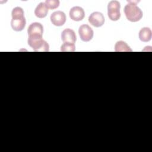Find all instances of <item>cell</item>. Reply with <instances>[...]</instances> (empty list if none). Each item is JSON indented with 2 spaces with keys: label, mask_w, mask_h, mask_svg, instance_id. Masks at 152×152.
Listing matches in <instances>:
<instances>
[{
  "label": "cell",
  "mask_w": 152,
  "mask_h": 152,
  "mask_svg": "<svg viewBox=\"0 0 152 152\" xmlns=\"http://www.w3.org/2000/svg\"><path fill=\"white\" fill-rule=\"evenodd\" d=\"M45 3L48 8L51 10L56 9L59 5V1L58 0H46Z\"/></svg>",
  "instance_id": "obj_15"
},
{
  "label": "cell",
  "mask_w": 152,
  "mask_h": 152,
  "mask_svg": "<svg viewBox=\"0 0 152 152\" xmlns=\"http://www.w3.org/2000/svg\"><path fill=\"white\" fill-rule=\"evenodd\" d=\"M78 33L81 39L83 42H89L93 37V31L87 24L81 25L78 30Z\"/></svg>",
  "instance_id": "obj_5"
},
{
  "label": "cell",
  "mask_w": 152,
  "mask_h": 152,
  "mask_svg": "<svg viewBox=\"0 0 152 152\" xmlns=\"http://www.w3.org/2000/svg\"><path fill=\"white\" fill-rule=\"evenodd\" d=\"M121 5L118 1H111L107 5V15L112 21H117L121 17Z\"/></svg>",
  "instance_id": "obj_4"
},
{
  "label": "cell",
  "mask_w": 152,
  "mask_h": 152,
  "mask_svg": "<svg viewBox=\"0 0 152 152\" xmlns=\"http://www.w3.org/2000/svg\"><path fill=\"white\" fill-rule=\"evenodd\" d=\"M152 33L148 27H143L139 32V39L144 42H149L151 39Z\"/></svg>",
  "instance_id": "obj_12"
},
{
  "label": "cell",
  "mask_w": 152,
  "mask_h": 152,
  "mask_svg": "<svg viewBox=\"0 0 152 152\" xmlns=\"http://www.w3.org/2000/svg\"><path fill=\"white\" fill-rule=\"evenodd\" d=\"M61 39L64 43L75 44L77 37L73 30L71 28H66L61 33Z\"/></svg>",
  "instance_id": "obj_8"
},
{
  "label": "cell",
  "mask_w": 152,
  "mask_h": 152,
  "mask_svg": "<svg viewBox=\"0 0 152 152\" xmlns=\"http://www.w3.org/2000/svg\"><path fill=\"white\" fill-rule=\"evenodd\" d=\"M61 48V50L62 52H74L75 49V46L74 43H64Z\"/></svg>",
  "instance_id": "obj_14"
},
{
  "label": "cell",
  "mask_w": 152,
  "mask_h": 152,
  "mask_svg": "<svg viewBox=\"0 0 152 152\" xmlns=\"http://www.w3.org/2000/svg\"><path fill=\"white\" fill-rule=\"evenodd\" d=\"M48 12V8L45 2L39 3L34 10L35 15L39 18H45L47 15Z\"/></svg>",
  "instance_id": "obj_11"
},
{
  "label": "cell",
  "mask_w": 152,
  "mask_h": 152,
  "mask_svg": "<svg viewBox=\"0 0 152 152\" xmlns=\"http://www.w3.org/2000/svg\"><path fill=\"white\" fill-rule=\"evenodd\" d=\"M28 35L32 34H40L43 35V26L38 22H34L31 23L28 27L27 29Z\"/></svg>",
  "instance_id": "obj_10"
},
{
  "label": "cell",
  "mask_w": 152,
  "mask_h": 152,
  "mask_svg": "<svg viewBox=\"0 0 152 152\" xmlns=\"http://www.w3.org/2000/svg\"><path fill=\"white\" fill-rule=\"evenodd\" d=\"M70 18L76 21H81L85 16V12L84 10L80 7H74L69 11Z\"/></svg>",
  "instance_id": "obj_9"
},
{
  "label": "cell",
  "mask_w": 152,
  "mask_h": 152,
  "mask_svg": "<svg viewBox=\"0 0 152 152\" xmlns=\"http://www.w3.org/2000/svg\"><path fill=\"white\" fill-rule=\"evenodd\" d=\"M129 4L124 7V13L126 18L131 22H137L140 21L143 15L141 10L136 5L139 1H128Z\"/></svg>",
  "instance_id": "obj_2"
},
{
  "label": "cell",
  "mask_w": 152,
  "mask_h": 152,
  "mask_svg": "<svg viewBox=\"0 0 152 152\" xmlns=\"http://www.w3.org/2000/svg\"><path fill=\"white\" fill-rule=\"evenodd\" d=\"M24 14V11L21 7H17L12 10L11 12L12 20L11 21V26L14 30L20 31L24 28L26 21Z\"/></svg>",
  "instance_id": "obj_1"
},
{
  "label": "cell",
  "mask_w": 152,
  "mask_h": 152,
  "mask_svg": "<svg viewBox=\"0 0 152 152\" xmlns=\"http://www.w3.org/2000/svg\"><path fill=\"white\" fill-rule=\"evenodd\" d=\"M50 21L52 23L56 26H61L66 21V15L61 11H57L53 12L50 15Z\"/></svg>",
  "instance_id": "obj_7"
},
{
  "label": "cell",
  "mask_w": 152,
  "mask_h": 152,
  "mask_svg": "<svg viewBox=\"0 0 152 152\" xmlns=\"http://www.w3.org/2000/svg\"><path fill=\"white\" fill-rule=\"evenodd\" d=\"M27 42L28 45L32 48L34 51H49V46L48 43L42 39V35H29Z\"/></svg>",
  "instance_id": "obj_3"
},
{
  "label": "cell",
  "mask_w": 152,
  "mask_h": 152,
  "mask_svg": "<svg viewBox=\"0 0 152 152\" xmlns=\"http://www.w3.org/2000/svg\"><path fill=\"white\" fill-rule=\"evenodd\" d=\"M89 23L96 27L102 26L104 23V17L100 12H94L88 17Z\"/></svg>",
  "instance_id": "obj_6"
},
{
  "label": "cell",
  "mask_w": 152,
  "mask_h": 152,
  "mask_svg": "<svg viewBox=\"0 0 152 152\" xmlns=\"http://www.w3.org/2000/svg\"><path fill=\"white\" fill-rule=\"evenodd\" d=\"M115 50L116 52H131L132 49L124 41L120 40L116 43L115 46Z\"/></svg>",
  "instance_id": "obj_13"
}]
</instances>
